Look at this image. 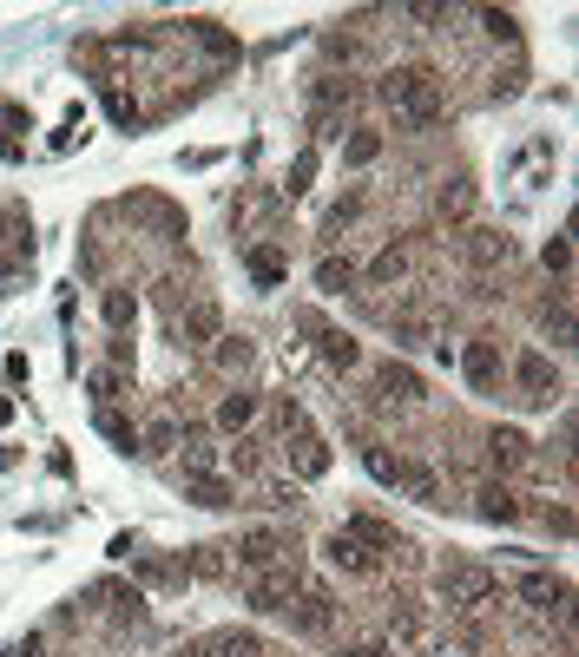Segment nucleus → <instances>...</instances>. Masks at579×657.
<instances>
[{"label": "nucleus", "instance_id": "obj_1", "mask_svg": "<svg viewBox=\"0 0 579 657\" xmlns=\"http://www.w3.org/2000/svg\"><path fill=\"white\" fill-rule=\"evenodd\" d=\"M382 99L396 106V126L402 131H434L448 119V93L429 66H389L382 73Z\"/></svg>", "mask_w": 579, "mask_h": 657}, {"label": "nucleus", "instance_id": "obj_2", "mask_svg": "<svg viewBox=\"0 0 579 657\" xmlns=\"http://www.w3.org/2000/svg\"><path fill=\"white\" fill-rule=\"evenodd\" d=\"M441 598H448V612H487V605H501V572L481 559H454V565H441Z\"/></svg>", "mask_w": 579, "mask_h": 657}, {"label": "nucleus", "instance_id": "obj_3", "mask_svg": "<svg viewBox=\"0 0 579 657\" xmlns=\"http://www.w3.org/2000/svg\"><path fill=\"white\" fill-rule=\"evenodd\" d=\"M303 545H296V532H284V526H257V532H244L238 545H231V559H238V572H271V565H284V559H296Z\"/></svg>", "mask_w": 579, "mask_h": 657}, {"label": "nucleus", "instance_id": "obj_4", "mask_svg": "<svg viewBox=\"0 0 579 657\" xmlns=\"http://www.w3.org/2000/svg\"><path fill=\"white\" fill-rule=\"evenodd\" d=\"M507 375L520 382L527 401H540V407H554V401H560V369H554V356H547V349H514Z\"/></svg>", "mask_w": 579, "mask_h": 657}, {"label": "nucleus", "instance_id": "obj_5", "mask_svg": "<svg viewBox=\"0 0 579 657\" xmlns=\"http://www.w3.org/2000/svg\"><path fill=\"white\" fill-rule=\"evenodd\" d=\"M514 251H520V244H514L507 231H494V224H474V231L461 237V263H467L481 283H487L494 269H507V263H514Z\"/></svg>", "mask_w": 579, "mask_h": 657}, {"label": "nucleus", "instance_id": "obj_6", "mask_svg": "<svg viewBox=\"0 0 579 657\" xmlns=\"http://www.w3.org/2000/svg\"><path fill=\"white\" fill-rule=\"evenodd\" d=\"M343 532H349L356 545H369L376 559H409V552H415V545H409V539H402L396 526H389V520H376V513H343Z\"/></svg>", "mask_w": 579, "mask_h": 657}, {"label": "nucleus", "instance_id": "obj_7", "mask_svg": "<svg viewBox=\"0 0 579 657\" xmlns=\"http://www.w3.org/2000/svg\"><path fill=\"white\" fill-rule=\"evenodd\" d=\"M520 598L534 612H547V618H573V579H560V572H527L520 579Z\"/></svg>", "mask_w": 579, "mask_h": 657}, {"label": "nucleus", "instance_id": "obj_8", "mask_svg": "<svg viewBox=\"0 0 579 657\" xmlns=\"http://www.w3.org/2000/svg\"><path fill=\"white\" fill-rule=\"evenodd\" d=\"M422 394H429V382H422L409 362H396V356L376 362V401H382V407H415Z\"/></svg>", "mask_w": 579, "mask_h": 657}, {"label": "nucleus", "instance_id": "obj_9", "mask_svg": "<svg viewBox=\"0 0 579 657\" xmlns=\"http://www.w3.org/2000/svg\"><path fill=\"white\" fill-rule=\"evenodd\" d=\"M461 375H467V389H474V394H487L501 375H507L501 342H494V336H474V342H467V356H461Z\"/></svg>", "mask_w": 579, "mask_h": 657}, {"label": "nucleus", "instance_id": "obj_10", "mask_svg": "<svg viewBox=\"0 0 579 657\" xmlns=\"http://www.w3.org/2000/svg\"><path fill=\"white\" fill-rule=\"evenodd\" d=\"M323 559H329L336 572H349V579H376V572H382V559H376L369 545H356V539H349L343 526H336V532L323 539Z\"/></svg>", "mask_w": 579, "mask_h": 657}, {"label": "nucleus", "instance_id": "obj_11", "mask_svg": "<svg viewBox=\"0 0 579 657\" xmlns=\"http://www.w3.org/2000/svg\"><path fill=\"white\" fill-rule=\"evenodd\" d=\"M474 513L487 526H514L520 520V494H514L507 480H481V487H474Z\"/></svg>", "mask_w": 579, "mask_h": 657}, {"label": "nucleus", "instance_id": "obj_12", "mask_svg": "<svg viewBox=\"0 0 579 657\" xmlns=\"http://www.w3.org/2000/svg\"><path fill=\"white\" fill-rule=\"evenodd\" d=\"M487 460H494L501 480H507V474H520V467L534 460V441H527L520 427H494V434H487Z\"/></svg>", "mask_w": 579, "mask_h": 657}, {"label": "nucleus", "instance_id": "obj_13", "mask_svg": "<svg viewBox=\"0 0 579 657\" xmlns=\"http://www.w3.org/2000/svg\"><path fill=\"white\" fill-rule=\"evenodd\" d=\"M396 487H402L415 507H448V487H441V474H434L429 460H409V454H402V480H396Z\"/></svg>", "mask_w": 579, "mask_h": 657}, {"label": "nucleus", "instance_id": "obj_14", "mask_svg": "<svg viewBox=\"0 0 579 657\" xmlns=\"http://www.w3.org/2000/svg\"><path fill=\"white\" fill-rule=\"evenodd\" d=\"M474 198H481L474 178L454 171V178H441V191H434V218H441V224H461V218H474Z\"/></svg>", "mask_w": 579, "mask_h": 657}, {"label": "nucleus", "instance_id": "obj_15", "mask_svg": "<svg viewBox=\"0 0 579 657\" xmlns=\"http://www.w3.org/2000/svg\"><path fill=\"white\" fill-rule=\"evenodd\" d=\"M218 322H224V309L204 296V303H191V309L178 316V342H191V349H211V342H218Z\"/></svg>", "mask_w": 579, "mask_h": 657}, {"label": "nucleus", "instance_id": "obj_16", "mask_svg": "<svg viewBox=\"0 0 579 657\" xmlns=\"http://www.w3.org/2000/svg\"><path fill=\"white\" fill-rule=\"evenodd\" d=\"M316 356H323V369H336V375H356V369H362V342H356L349 329H323V336H316Z\"/></svg>", "mask_w": 579, "mask_h": 657}, {"label": "nucleus", "instance_id": "obj_17", "mask_svg": "<svg viewBox=\"0 0 579 657\" xmlns=\"http://www.w3.org/2000/svg\"><path fill=\"white\" fill-rule=\"evenodd\" d=\"M409 269H415L409 244H389V251H376V257H369L362 283H369V289H396V283H409Z\"/></svg>", "mask_w": 579, "mask_h": 657}, {"label": "nucleus", "instance_id": "obj_18", "mask_svg": "<svg viewBox=\"0 0 579 657\" xmlns=\"http://www.w3.org/2000/svg\"><path fill=\"white\" fill-rule=\"evenodd\" d=\"M251 421H257V389L231 382V389L218 394V427H224V434H244Z\"/></svg>", "mask_w": 579, "mask_h": 657}, {"label": "nucleus", "instance_id": "obj_19", "mask_svg": "<svg viewBox=\"0 0 579 657\" xmlns=\"http://www.w3.org/2000/svg\"><path fill=\"white\" fill-rule=\"evenodd\" d=\"M244 269H251V276L264 283V289H277V283H284V276H290V257H284V244H271V237H257V244L244 251Z\"/></svg>", "mask_w": 579, "mask_h": 657}, {"label": "nucleus", "instance_id": "obj_20", "mask_svg": "<svg viewBox=\"0 0 579 657\" xmlns=\"http://www.w3.org/2000/svg\"><path fill=\"white\" fill-rule=\"evenodd\" d=\"M191 657H264V638L257 632H211L191 645Z\"/></svg>", "mask_w": 579, "mask_h": 657}, {"label": "nucleus", "instance_id": "obj_21", "mask_svg": "<svg viewBox=\"0 0 579 657\" xmlns=\"http://www.w3.org/2000/svg\"><path fill=\"white\" fill-rule=\"evenodd\" d=\"M185 500H191V507L224 513V507H238V487H231V480H218V474H185Z\"/></svg>", "mask_w": 579, "mask_h": 657}, {"label": "nucleus", "instance_id": "obj_22", "mask_svg": "<svg viewBox=\"0 0 579 657\" xmlns=\"http://www.w3.org/2000/svg\"><path fill=\"white\" fill-rule=\"evenodd\" d=\"M356 283H362V269H356L349 257H336V251L316 257V289H323V296H349Z\"/></svg>", "mask_w": 579, "mask_h": 657}, {"label": "nucleus", "instance_id": "obj_23", "mask_svg": "<svg viewBox=\"0 0 579 657\" xmlns=\"http://www.w3.org/2000/svg\"><path fill=\"white\" fill-rule=\"evenodd\" d=\"M251 362H257L251 336H218V342H211V369H218V375H244Z\"/></svg>", "mask_w": 579, "mask_h": 657}, {"label": "nucleus", "instance_id": "obj_24", "mask_svg": "<svg viewBox=\"0 0 579 657\" xmlns=\"http://www.w3.org/2000/svg\"><path fill=\"white\" fill-rule=\"evenodd\" d=\"M99 309H106V329H113V336H126V329L139 322V296H133L126 283H113V289L99 296Z\"/></svg>", "mask_w": 579, "mask_h": 657}, {"label": "nucleus", "instance_id": "obj_25", "mask_svg": "<svg viewBox=\"0 0 579 657\" xmlns=\"http://www.w3.org/2000/svg\"><path fill=\"white\" fill-rule=\"evenodd\" d=\"M178 441H185L178 414H151V421H145V434H139V454H151V460H158V454H171Z\"/></svg>", "mask_w": 579, "mask_h": 657}, {"label": "nucleus", "instance_id": "obj_26", "mask_svg": "<svg viewBox=\"0 0 579 657\" xmlns=\"http://www.w3.org/2000/svg\"><path fill=\"white\" fill-rule=\"evenodd\" d=\"M185 565H191V579H211L218 585V579H231V545H198Z\"/></svg>", "mask_w": 579, "mask_h": 657}, {"label": "nucleus", "instance_id": "obj_27", "mask_svg": "<svg viewBox=\"0 0 579 657\" xmlns=\"http://www.w3.org/2000/svg\"><path fill=\"white\" fill-rule=\"evenodd\" d=\"M376 158H382V131H349V138H343V165H349V171H362V165H376Z\"/></svg>", "mask_w": 579, "mask_h": 657}, {"label": "nucleus", "instance_id": "obj_28", "mask_svg": "<svg viewBox=\"0 0 579 657\" xmlns=\"http://www.w3.org/2000/svg\"><path fill=\"white\" fill-rule=\"evenodd\" d=\"M362 204H369L362 191H343V198L329 204V218H323V237H343V231H349V224L362 218Z\"/></svg>", "mask_w": 579, "mask_h": 657}, {"label": "nucleus", "instance_id": "obj_29", "mask_svg": "<svg viewBox=\"0 0 579 657\" xmlns=\"http://www.w3.org/2000/svg\"><path fill=\"white\" fill-rule=\"evenodd\" d=\"M99 434H106V441H113L119 454H139V427H133V421H126L119 407H99Z\"/></svg>", "mask_w": 579, "mask_h": 657}, {"label": "nucleus", "instance_id": "obj_30", "mask_svg": "<svg viewBox=\"0 0 579 657\" xmlns=\"http://www.w3.org/2000/svg\"><path fill=\"white\" fill-rule=\"evenodd\" d=\"M362 467H369L382 487H396V480H402V454H389L382 441H362Z\"/></svg>", "mask_w": 579, "mask_h": 657}, {"label": "nucleus", "instance_id": "obj_31", "mask_svg": "<svg viewBox=\"0 0 579 657\" xmlns=\"http://www.w3.org/2000/svg\"><path fill=\"white\" fill-rule=\"evenodd\" d=\"M540 322H547V336H554L560 349H573V296H560V303H547V309H540Z\"/></svg>", "mask_w": 579, "mask_h": 657}, {"label": "nucleus", "instance_id": "obj_32", "mask_svg": "<svg viewBox=\"0 0 579 657\" xmlns=\"http://www.w3.org/2000/svg\"><path fill=\"white\" fill-rule=\"evenodd\" d=\"M540 263H547L554 276H573V244H567V231H560V237H547V251H540Z\"/></svg>", "mask_w": 579, "mask_h": 657}, {"label": "nucleus", "instance_id": "obj_33", "mask_svg": "<svg viewBox=\"0 0 579 657\" xmlns=\"http://www.w3.org/2000/svg\"><path fill=\"white\" fill-rule=\"evenodd\" d=\"M218 467V447H204L198 434H185V474H211Z\"/></svg>", "mask_w": 579, "mask_h": 657}, {"label": "nucleus", "instance_id": "obj_34", "mask_svg": "<svg viewBox=\"0 0 579 657\" xmlns=\"http://www.w3.org/2000/svg\"><path fill=\"white\" fill-rule=\"evenodd\" d=\"M86 389L99 394V401H119V389H126V375H119V369H93V375H86Z\"/></svg>", "mask_w": 579, "mask_h": 657}, {"label": "nucleus", "instance_id": "obj_35", "mask_svg": "<svg viewBox=\"0 0 579 657\" xmlns=\"http://www.w3.org/2000/svg\"><path fill=\"white\" fill-rule=\"evenodd\" d=\"M547 532H560V539H573V507H547Z\"/></svg>", "mask_w": 579, "mask_h": 657}, {"label": "nucleus", "instance_id": "obj_36", "mask_svg": "<svg viewBox=\"0 0 579 657\" xmlns=\"http://www.w3.org/2000/svg\"><path fill=\"white\" fill-rule=\"evenodd\" d=\"M13 657H46V638H40V632H33V638H20V651Z\"/></svg>", "mask_w": 579, "mask_h": 657}, {"label": "nucleus", "instance_id": "obj_37", "mask_svg": "<svg viewBox=\"0 0 579 657\" xmlns=\"http://www.w3.org/2000/svg\"><path fill=\"white\" fill-rule=\"evenodd\" d=\"M349 657H396V651H389V645H356Z\"/></svg>", "mask_w": 579, "mask_h": 657}, {"label": "nucleus", "instance_id": "obj_38", "mask_svg": "<svg viewBox=\"0 0 579 657\" xmlns=\"http://www.w3.org/2000/svg\"><path fill=\"white\" fill-rule=\"evenodd\" d=\"M7 421H13V401H0V427H7Z\"/></svg>", "mask_w": 579, "mask_h": 657}]
</instances>
